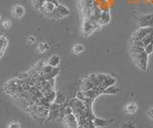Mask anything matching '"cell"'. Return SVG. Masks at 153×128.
I'll return each mask as SVG.
<instances>
[{"label":"cell","mask_w":153,"mask_h":128,"mask_svg":"<svg viewBox=\"0 0 153 128\" xmlns=\"http://www.w3.org/2000/svg\"><path fill=\"white\" fill-rule=\"evenodd\" d=\"M94 124L96 127H106L110 124H112V122L114 121L113 120H104V118H100L96 117L94 118Z\"/></svg>","instance_id":"5bb4252c"},{"label":"cell","mask_w":153,"mask_h":128,"mask_svg":"<svg viewBox=\"0 0 153 128\" xmlns=\"http://www.w3.org/2000/svg\"><path fill=\"white\" fill-rule=\"evenodd\" d=\"M53 13L56 15L55 17H56V18H63V17L70 16L71 12L69 11V9L67 8L66 6L61 5V4H59V5H57L56 8V11ZM53 13H52V15H53Z\"/></svg>","instance_id":"9c48e42d"},{"label":"cell","mask_w":153,"mask_h":128,"mask_svg":"<svg viewBox=\"0 0 153 128\" xmlns=\"http://www.w3.org/2000/svg\"><path fill=\"white\" fill-rule=\"evenodd\" d=\"M111 21V16H110L109 11H102V13L98 19V23L100 26H104L107 25L108 23H110Z\"/></svg>","instance_id":"7c38bea8"},{"label":"cell","mask_w":153,"mask_h":128,"mask_svg":"<svg viewBox=\"0 0 153 128\" xmlns=\"http://www.w3.org/2000/svg\"><path fill=\"white\" fill-rule=\"evenodd\" d=\"M56 6L54 3L46 1L44 5H43V7L41 8L40 11H42L44 13H46V15H52V13L56 11Z\"/></svg>","instance_id":"9a60e30c"},{"label":"cell","mask_w":153,"mask_h":128,"mask_svg":"<svg viewBox=\"0 0 153 128\" xmlns=\"http://www.w3.org/2000/svg\"><path fill=\"white\" fill-rule=\"evenodd\" d=\"M43 97L46 98V101L49 102V103H54L56 101V94L55 92V90H49V91H46L45 93H43Z\"/></svg>","instance_id":"e0dca14e"},{"label":"cell","mask_w":153,"mask_h":128,"mask_svg":"<svg viewBox=\"0 0 153 128\" xmlns=\"http://www.w3.org/2000/svg\"><path fill=\"white\" fill-rule=\"evenodd\" d=\"M130 53L132 59L134 63L137 65V67L142 71H146L148 63V55L146 53L145 48L131 44Z\"/></svg>","instance_id":"6da1fadb"},{"label":"cell","mask_w":153,"mask_h":128,"mask_svg":"<svg viewBox=\"0 0 153 128\" xmlns=\"http://www.w3.org/2000/svg\"><path fill=\"white\" fill-rule=\"evenodd\" d=\"M1 19H2V16H1V15H0V21H1Z\"/></svg>","instance_id":"74e56055"},{"label":"cell","mask_w":153,"mask_h":128,"mask_svg":"<svg viewBox=\"0 0 153 128\" xmlns=\"http://www.w3.org/2000/svg\"><path fill=\"white\" fill-rule=\"evenodd\" d=\"M141 41H142V43H143V48H145L146 45L151 43V42L153 41V31L151 33H149V34H148L146 37H143V38Z\"/></svg>","instance_id":"7402d4cb"},{"label":"cell","mask_w":153,"mask_h":128,"mask_svg":"<svg viewBox=\"0 0 153 128\" xmlns=\"http://www.w3.org/2000/svg\"><path fill=\"white\" fill-rule=\"evenodd\" d=\"M69 105L71 106L72 111H73V113L75 114L76 116L81 115L82 112L86 109L83 101H80V99H79V98H76L69 101Z\"/></svg>","instance_id":"277c9868"},{"label":"cell","mask_w":153,"mask_h":128,"mask_svg":"<svg viewBox=\"0 0 153 128\" xmlns=\"http://www.w3.org/2000/svg\"><path fill=\"white\" fill-rule=\"evenodd\" d=\"M45 2H46V0H32L33 7L37 9V10H41V8L45 4Z\"/></svg>","instance_id":"cb8c5ba5"},{"label":"cell","mask_w":153,"mask_h":128,"mask_svg":"<svg viewBox=\"0 0 153 128\" xmlns=\"http://www.w3.org/2000/svg\"><path fill=\"white\" fill-rule=\"evenodd\" d=\"M7 39L5 38L4 36H0V52H2V53H4L5 49H6L7 47Z\"/></svg>","instance_id":"484cf974"},{"label":"cell","mask_w":153,"mask_h":128,"mask_svg":"<svg viewBox=\"0 0 153 128\" xmlns=\"http://www.w3.org/2000/svg\"><path fill=\"white\" fill-rule=\"evenodd\" d=\"M100 26L98 21L94 19L92 16H83L82 20V33L84 36L92 35L95 31H97Z\"/></svg>","instance_id":"7a4b0ae2"},{"label":"cell","mask_w":153,"mask_h":128,"mask_svg":"<svg viewBox=\"0 0 153 128\" xmlns=\"http://www.w3.org/2000/svg\"><path fill=\"white\" fill-rule=\"evenodd\" d=\"M47 63L49 65H51V66H53V67H57V66H59V63H60V58L59 55H52L49 59H48Z\"/></svg>","instance_id":"ac0fdd59"},{"label":"cell","mask_w":153,"mask_h":128,"mask_svg":"<svg viewBox=\"0 0 153 128\" xmlns=\"http://www.w3.org/2000/svg\"><path fill=\"white\" fill-rule=\"evenodd\" d=\"M152 31H153L152 27H140L138 30H136L135 32H134V34L132 35L131 42L141 41L143 38V37H146Z\"/></svg>","instance_id":"5b68a950"},{"label":"cell","mask_w":153,"mask_h":128,"mask_svg":"<svg viewBox=\"0 0 153 128\" xmlns=\"http://www.w3.org/2000/svg\"><path fill=\"white\" fill-rule=\"evenodd\" d=\"M138 111V106L135 102H128L126 106H124V112L128 115H134Z\"/></svg>","instance_id":"2e32d148"},{"label":"cell","mask_w":153,"mask_h":128,"mask_svg":"<svg viewBox=\"0 0 153 128\" xmlns=\"http://www.w3.org/2000/svg\"><path fill=\"white\" fill-rule=\"evenodd\" d=\"M8 128H21V125L18 121H11L9 123Z\"/></svg>","instance_id":"f546056e"},{"label":"cell","mask_w":153,"mask_h":128,"mask_svg":"<svg viewBox=\"0 0 153 128\" xmlns=\"http://www.w3.org/2000/svg\"><path fill=\"white\" fill-rule=\"evenodd\" d=\"M86 1H88V0H79V6H82Z\"/></svg>","instance_id":"e575fe53"},{"label":"cell","mask_w":153,"mask_h":128,"mask_svg":"<svg viewBox=\"0 0 153 128\" xmlns=\"http://www.w3.org/2000/svg\"><path fill=\"white\" fill-rule=\"evenodd\" d=\"M1 26H2L3 29L8 30V29H10V28L12 27V21L10 20V19H4L1 22Z\"/></svg>","instance_id":"4316f807"},{"label":"cell","mask_w":153,"mask_h":128,"mask_svg":"<svg viewBox=\"0 0 153 128\" xmlns=\"http://www.w3.org/2000/svg\"><path fill=\"white\" fill-rule=\"evenodd\" d=\"M122 128H137L134 123L130 121H124L122 123Z\"/></svg>","instance_id":"f1b7e54d"},{"label":"cell","mask_w":153,"mask_h":128,"mask_svg":"<svg viewBox=\"0 0 153 128\" xmlns=\"http://www.w3.org/2000/svg\"><path fill=\"white\" fill-rule=\"evenodd\" d=\"M98 78L100 79V88L105 90L106 88L115 85L116 83V78H113L112 75H109L106 74H98Z\"/></svg>","instance_id":"3957f363"},{"label":"cell","mask_w":153,"mask_h":128,"mask_svg":"<svg viewBox=\"0 0 153 128\" xmlns=\"http://www.w3.org/2000/svg\"><path fill=\"white\" fill-rule=\"evenodd\" d=\"M120 92H121V89H120L119 87H117L116 85H112V86H110L105 90H103L104 95H117Z\"/></svg>","instance_id":"d6986e66"},{"label":"cell","mask_w":153,"mask_h":128,"mask_svg":"<svg viewBox=\"0 0 153 128\" xmlns=\"http://www.w3.org/2000/svg\"><path fill=\"white\" fill-rule=\"evenodd\" d=\"M63 121H64L67 128H78L79 125V123L78 121V118H76V117L74 113H71V114H69V115H66L64 117Z\"/></svg>","instance_id":"ba28073f"},{"label":"cell","mask_w":153,"mask_h":128,"mask_svg":"<svg viewBox=\"0 0 153 128\" xmlns=\"http://www.w3.org/2000/svg\"><path fill=\"white\" fill-rule=\"evenodd\" d=\"M94 87H95V85L89 79V78H85L81 80V82H80V90L81 91H83V92L89 91V90L93 89Z\"/></svg>","instance_id":"4fadbf2b"},{"label":"cell","mask_w":153,"mask_h":128,"mask_svg":"<svg viewBox=\"0 0 153 128\" xmlns=\"http://www.w3.org/2000/svg\"><path fill=\"white\" fill-rule=\"evenodd\" d=\"M82 52H84V46L81 43H76L75 44L71 49V53L73 55H79L81 54Z\"/></svg>","instance_id":"ffe728a7"},{"label":"cell","mask_w":153,"mask_h":128,"mask_svg":"<svg viewBox=\"0 0 153 128\" xmlns=\"http://www.w3.org/2000/svg\"><path fill=\"white\" fill-rule=\"evenodd\" d=\"M55 102L56 104H59V105H63V104L66 102V98H65V96H63L62 94L56 95V98Z\"/></svg>","instance_id":"d4e9b609"},{"label":"cell","mask_w":153,"mask_h":128,"mask_svg":"<svg viewBox=\"0 0 153 128\" xmlns=\"http://www.w3.org/2000/svg\"><path fill=\"white\" fill-rule=\"evenodd\" d=\"M140 27H152L153 28V13L149 15H145L140 16L137 19Z\"/></svg>","instance_id":"52a82bcc"},{"label":"cell","mask_w":153,"mask_h":128,"mask_svg":"<svg viewBox=\"0 0 153 128\" xmlns=\"http://www.w3.org/2000/svg\"><path fill=\"white\" fill-rule=\"evenodd\" d=\"M84 93H85V97L86 98L95 101V98H97L100 95L103 94V90L100 89V87H94L93 89L89 90V91H86Z\"/></svg>","instance_id":"8fae6325"},{"label":"cell","mask_w":153,"mask_h":128,"mask_svg":"<svg viewBox=\"0 0 153 128\" xmlns=\"http://www.w3.org/2000/svg\"><path fill=\"white\" fill-rule=\"evenodd\" d=\"M59 109H60V105L56 104V102L52 103L51 106H50L49 116H48L46 121H59Z\"/></svg>","instance_id":"8992f818"},{"label":"cell","mask_w":153,"mask_h":128,"mask_svg":"<svg viewBox=\"0 0 153 128\" xmlns=\"http://www.w3.org/2000/svg\"><path fill=\"white\" fill-rule=\"evenodd\" d=\"M76 98L80 99V101H83V99L86 98L85 97V93L83 91H81V90H79V91H78V93H76Z\"/></svg>","instance_id":"4dcf8cb0"},{"label":"cell","mask_w":153,"mask_h":128,"mask_svg":"<svg viewBox=\"0 0 153 128\" xmlns=\"http://www.w3.org/2000/svg\"><path fill=\"white\" fill-rule=\"evenodd\" d=\"M49 44L47 43V42H40V43H38L37 47H36V50L38 53H45L47 50H49Z\"/></svg>","instance_id":"44dd1931"},{"label":"cell","mask_w":153,"mask_h":128,"mask_svg":"<svg viewBox=\"0 0 153 128\" xmlns=\"http://www.w3.org/2000/svg\"><path fill=\"white\" fill-rule=\"evenodd\" d=\"M78 128H84V127H83L82 125H79V127H78Z\"/></svg>","instance_id":"d590c367"},{"label":"cell","mask_w":153,"mask_h":128,"mask_svg":"<svg viewBox=\"0 0 153 128\" xmlns=\"http://www.w3.org/2000/svg\"><path fill=\"white\" fill-rule=\"evenodd\" d=\"M47 2H51V3H54L56 6L59 5V2H57V0H46Z\"/></svg>","instance_id":"836d02e7"},{"label":"cell","mask_w":153,"mask_h":128,"mask_svg":"<svg viewBox=\"0 0 153 128\" xmlns=\"http://www.w3.org/2000/svg\"><path fill=\"white\" fill-rule=\"evenodd\" d=\"M89 79L91 80V81L93 82V84L95 85V87H100V79L98 78V74H91L89 75Z\"/></svg>","instance_id":"603a6c76"},{"label":"cell","mask_w":153,"mask_h":128,"mask_svg":"<svg viewBox=\"0 0 153 128\" xmlns=\"http://www.w3.org/2000/svg\"><path fill=\"white\" fill-rule=\"evenodd\" d=\"M2 55H3V53H2V52H0V58L2 56Z\"/></svg>","instance_id":"8d00e7d4"},{"label":"cell","mask_w":153,"mask_h":128,"mask_svg":"<svg viewBox=\"0 0 153 128\" xmlns=\"http://www.w3.org/2000/svg\"><path fill=\"white\" fill-rule=\"evenodd\" d=\"M36 36H29L27 37V43L28 44H33V43H36Z\"/></svg>","instance_id":"1f68e13d"},{"label":"cell","mask_w":153,"mask_h":128,"mask_svg":"<svg viewBox=\"0 0 153 128\" xmlns=\"http://www.w3.org/2000/svg\"><path fill=\"white\" fill-rule=\"evenodd\" d=\"M145 51H146V53L149 55L153 53V41L151 42V43H149L148 45H146L145 47Z\"/></svg>","instance_id":"83f0119b"},{"label":"cell","mask_w":153,"mask_h":128,"mask_svg":"<svg viewBox=\"0 0 153 128\" xmlns=\"http://www.w3.org/2000/svg\"><path fill=\"white\" fill-rule=\"evenodd\" d=\"M146 115L149 117V118H151L152 120H153V108L152 109H150V110H148L147 112H146Z\"/></svg>","instance_id":"d6a6232c"},{"label":"cell","mask_w":153,"mask_h":128,"mask_svg":"<svg viewBox=\"0 0 153 128\" xmlns=\"http://www.w3.org/2000/svg\"><path fill=\"white\" fill-rule=\"evenodd\" d=\"M12 15L16 19H20L25 16V8L20 4H16L12 8Z\"/></svg>","instance_id":"30bf717a"}]
</instances>
